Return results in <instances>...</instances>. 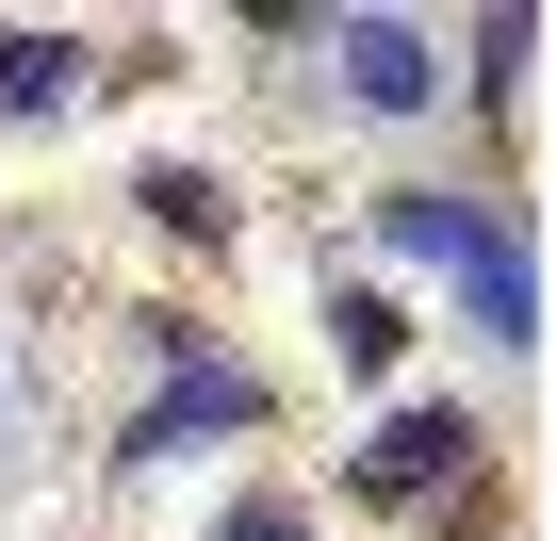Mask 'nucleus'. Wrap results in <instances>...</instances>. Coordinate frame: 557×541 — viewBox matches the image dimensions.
Returning a JSON list of instances; mask_svg holds the SVG:
<instances>
[{"label": "nucleus", "instance_id": "1", "mask_svg": "<svg viewBox=\"0 0 557 541\" xmlns=\"http://www.w3.org/2000/svg\"><path fill=\"white\" fill-rule=\"evenodd\" d=\"M443 459H459V427H443V410H410V427H394L361 476H377V492H443Z\"/></svg>", "mask_w": 557, "mask_h": 541}]
</instances>
